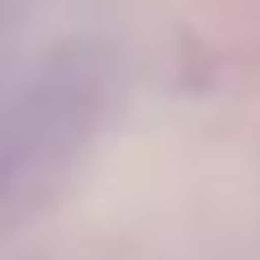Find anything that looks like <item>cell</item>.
<instances>
[{
    "label": "cell",
    "mask_w": 260,
    "mask_h": 260,
    "mask_svg": "<svg viewBox=\"0 0 260 260\" xmlns=\"http://www.w3.org/2000/svg\"><path fill=\"white\" fill-rule=\"evenodd\" d=\"M112 72L97 51H56L0 107V214L46 194L107 117Z\"/></svg>",
    "instance_id": "cell-1"
}]
</instances>
